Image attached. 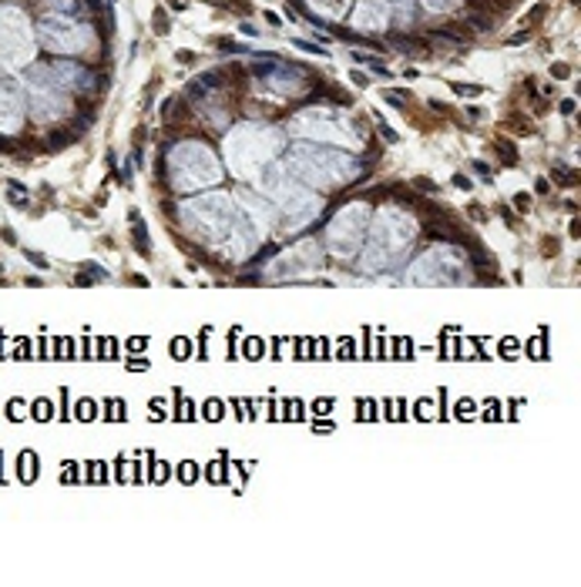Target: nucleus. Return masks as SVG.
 <instances>
[{
	"mask_svg": "<svg viewBox=\"0 0 581 587\" xmlns=\"http://www.w3.org/2000/svg\"><path fill=\"white\" fill-rule=\"evenodd\" d=\"M31 57H34V37L28 18L14 8H0V60L14 68V64H24Z\"/></svg>",
	"mask_w": 581,
	"mask_h": 587,
	"instance_id": "nucleus-1",
	"label": "nucleus"
},
{
	"mask_svg": "<svg viewBox=\"0 0 581 587\" xmlns=\"http://www.w3.org/2000/svg\"><path fill=\"white\" fill-rule=\"evenodd\" d=\"M41 37L54 54H81L91 44V31L85 24H78L68 14H57V18H44L41 21Z\"/></svg>",
	"mask_w": 581,
	"mask_h": 587,
	"instance_id": "nucleus-2",
	"label": "nucleus"
},
{
	"mask_svg": "<svg viewBox=\"0 0 581 587\" xmlns=\"http://www.w3.org/2000/svg\"><path fill=\"white\" fill-rule=\"evenodd\" d=\"M47 68H37L24 85H28V98H31V114L37 121H51L68 111V98H64V88L57 81L47 78Z\"/></svg>",
	"mask_w": 581,
	"mask_h": 587,
	"instance_id": "nucleus-3",
	"label": "nucleus"
},
{
	"mask_svg": "<svg viewBox=\"0 0 581 587\" xmlns=\"http://www.w3.org/2000/svg\"><path fill=\"white\" fill-rule=\"evenodd\" d=\"M24 121L21 85L14 78H0V135H14Z\"/></svg>",
	"mask_w": 581,
	"mask_h": 587,
	"instance_id": "nucleus-4",
	"label": "nucleus"
},
{
	"mask_svg": "<svg viewBox=\"0 0 581 587\" xmlns=\"http://www.w3.org/2000/svg\"><path fill=\"white\" fill-rule=\"evenodd\" d=\"M155 31H158V34H168V31H172V27H168V14L155 11Z\"/></svg>",
	"mask_w": 581,
	"mask_h": 587,
	"instance_id": "nucleus-5",
	"label": "nucleus"
},
{
	"mask_svg": "<svg viewBox=\"0 0 581 587\" xmlns=\"http://www.w3.org/2000/svg\"><path fill=\"white\" fill-rule=\"evenodd\" d=\"M458 95H481V88H471V85H454Z\"/></svg>",
	"mask_w": 581,
	"mask_h": 587,
	"instance_id": "nucleus-6",
	"label": "nucleus"
},
{
	"mask_svg": "<svg viewBox=\"0 0 581 587\" xmlns=\"http://www.w3.org/2000/svg\"><path fill=\"white\" fill-rule=\"evenodd\" d=\"M28 258H31V263H34L37 269H47V263H44V258H41V255H34V252H28Z\"/></svg>",
	"mask_w": 581,
	"mask_h": 587,
	"instance_id": "nucleus-7",
	"label": "nucleus"
},
{
	"mask_svg": "<svg viewBox=\"0 0 581 587\" xmlns=\"http://www.w3.org/2000/svg\"><path fill=\"white\" fill-rule=\"evenodd\" d=\"M474 171H478V175H484V178H487V175H491V171H487V165H484V162H474Z\"/></svg>",
	"mask_w": 581,
	"mask_h": 587,
	"instance_id": "nucleus-8",
	"label": "nucleus"
}]
</instances>
